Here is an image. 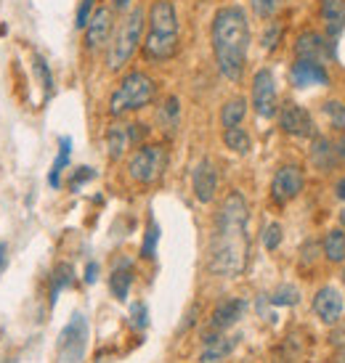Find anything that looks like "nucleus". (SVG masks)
I'll list each match as a JSON object with an SVG mask.
<instances>
[{
  "label": "nucleus",
  "mask_w": 345,
  "mask_h": 363,
  "mask_svg": "<svg viewBox=\"0 0 345 363\" xmlns=\"http://www.w3.org/2000/svg\"><path fill=\"white\" fill-rule=\"evenodd\" d=\"M85 347H88V321L82 313H75L59 334V363H82Z\"/></svg>",
  "instance_id": "nucleus-8"
},
{
  "label": "nucleus",
  "mask_w": 345,
  "mask_h": 363,
  "mask_svg": "<svg viewBox=\"0 0 345 363\" xmlns=\"http://www.w3.org/2000/svg\"><path fill=\"white\" fill-rule=\"evenodd\" d=\"M99 279V262H88L85 265V284H96Z\"/></svg>",
  "instance_id": "nucleus-41"
},
{
  "label": "nucleus",
  "mask_w": 345,
  "mask_h": 363,
  "mask_svg": "<svg viewBox=\"0 0 345 363\" xmlns=\"http://www.w3.org/2000/svg\"><path fill=\"white\" fill-rule=\"evenodd\" d=\"M157 244H160V223L154 220V218H149V225H146V231H143V242H141L143 260H154Z\"/></svg>",
  "instance_id": "nucleus-32"
},
{
  "label": "nucleus",
  "mask_w": 345,
  "mask_h": 363,
  "mask_svg": "<svg viewBox=\"0 0 345 363\" xmlns=\"http://www.w3.org/2000/svg\"><path fill=\"white\" fill-rule=\"evenodd\" d=\"M224 146L234 154H250V149H253V138H250V133L244 130L242 125H236V128H226L224 130Z\"/></svg>",
  "instance_id": "nucleus-26"
},
{
  "label": "nucleus",
  "mask_w": 345,
  "mask_h": 363,
  "mask_svg": "<svg viewBox=\"0 0 345 363\" xmlns=\"http://www.w3.org/2000/svg\"><path fill=\"white\" fill-rule=\"evenodd\" d=\"M292 56L295 59H308V61L329 64V61L335 59V43L329 40L322 30L305 27V30H300L297 35H295Z\"/></svg>",
  "instance_id": "nucleus-9"
},
{
  "label": "nucleus",
  "mask_w": 345,
  "mask_h": 363,
  "mask_svg": "<svg viewBox=\"0 0 345 363\" xmlns=\"http://www.w3.org/2000/svg\"><path fill=\"white\" fill-rule=\"evenodd\" d=\"M279 91H276V77L268 67L255 69L250 80V106L261 120H274L279 111Z\"/></svg>",
  "instance_id": "nucleus-6"
},
{
  "label": "nucleus",
  "mask_w": 345,
  "mask_h": 363,
  "mask_svg": "<svg viewBox=\"0 0 345 363\" xmlns=\"http://www.w3.org/2000/svg\"><path fill=\"white\" fill-rule=\"evenodd\" d=\"M168 162H170V154L165 143H141L128 160V175L138 186H152L165 175Z\"/></svg>",
  "instance_id": "nucleus-5"
},
{
  "label": "nucleus",
  "mask_w": 345,
  "mask_h": 363,
  "mask_svg": "<svg viewBox=\"0 0 345 363\" xmlns=\"http://www.w3.org/2000/svg\"><path fill=\"white\" fill-rule=\"evenodd\" d=\"M131 315H133V326H136V329H146V326H149V311H146V305L143 303L133 305Z\"/></svg>",
  "instance_id": "nucleus-38"
},
{
  "label": "nucleus",
  "mask_w": 345,
  "mask_h": 363,
  "mask_svg": "<svg viewBox=\"0 0 345 363\" xmlns=\"http://www.w3.org/2000/svg\"><path fill=\"white\" fill-rule=\"evenodd\" d=\"M311 162H314L316 170L324 172V175L327 172H335V167H340L332 138H324V135L316 133L314 138H311Z\"/></svg>",
  "instance_id": "nucleus-18"
},
{
  "label": "nucleus",
  "mask_w": 345,
  "mask_h": 363,
  "mask_svg": "<svg viewBox=\"0 0 345 363\" xmlns=\"http://www.w3.org/2000/svg\"><path fill=\"white\" fill-rule=\"evenodd\" d=\"M192 191L199 204H210L218 196V170L213 160H199L192 172Z\"/></svg>",
  "instance_id": "nucleus-14"
},
{
  "label": "nucleus",
  "mask_w": 345,
  "mask_h": 363,
  "mask_svg": "<svg viewBox=\"0 0 345 363\" xmlns=\"http://www.w3.org/2000/svg\"><path fill=\"white\" fill-rule=\"evenodd\" d=\"M70 157H72V138L70 135H61L59 138V157L53 160L51 172H48V186H51V189H59L61 186V172L67 170Z\"/></svg>",
  "instance_id": "nucleus-25"
},
{
  "label": "nucleus",
  "mask_w": 345,
  "mask_h": 363,
  "mask_svg": "<svg viewBox=\"0 0 345 363\" xmlns=\"http://www.w3.org/2000/svg\"><path fill=\"white\" fill-rule=\"evenodd\" d=\"M332 143H335V154L337 160H340V164L345 167V133H340V135H335L332 138Z\"/></svg>",
  "instance_id": "nucleus-40"
},
{
  "label": "nucleus",
  "mask_w": 345,
  "mask_h": 363,
  "mask_svg": "<svg viewBox=\"0 0 345 363\" xmlns=\"http://www.w3.org/2000/svg\"><path fill=\"white\" fill-rule=\"evenodd\" d=\"M250 43H253V30H250L247 9L229 3L215 11L210 21V48H213V59L221 77L234 85L244 80Z\"/></svg>",
  "instance_id": "nucleus-2"
},
{
  "label": "nucleus",
  "mask_w": 345,
  "mask_h": 363,
  "mask_svg": "<svg viewBox=\"0 0 345 363\" xmlns=\"http://www.w3.org/2000/svg\"><path fill=\"white\" fill-rule=\"evenodd\" d=\"M247 202L239 191H231L224 199L218 218H215L213 239H210V257L207 268L215 276H239L247 265L250 255V233H247Z\"/></svg>",
  "instance_id": "nucleus-1"
},
{
  "label": "nucleus",
  "mask_w": 345,
  "mask_h": 363,
  "mask_svg": "<svg viewBox=\"0 0 345 363\" xmlns=\"http://www.w3.org/2000/svg\"><path fill=\"white\" fill-rule=\"evenodd\" d=\"M340 228L345 231V210H340Z\"/></svg>",
  "instance_id": "nucleus-44"
},
{
  "label": "nucleus",
  "mask_w": 345,
  "mask_h": 363,
  "mask_svg": "<svg viewBox=\"0 0 345 363\" xmlns=\"http://www.w3.org/2000/svg\"><path fill=\"white\" fill-rule=\"evenodd\" d=\"M247 109H250V101L244 96H231L226 99L224 106H221V128H236L242 125L244 117H247Z\"/></svg>",
  "instance_id": "nucleus-23"
},
{
  "label": "nucleus",
  "mask_w": 345,
  "mask_h": 363,
  "mask_svg": "<svg viewBox=\"0 0 345 363\" xmlns=\"http://www.w3.org/2000/svg\"><path fill=\"white\" fill-rule=\"evenodd\" d=\"M343 281H345V268H343Z\"/></svg>",
  "instance_id": "nucleus-46"
},
{
  "label": "nucleus",
  "mask_w": 345,
  "mask_h": 363,
  "mask_svg": "<svg viewBox=\"0 0 345 363\" xmlns=\"http://www.w3.org/2000/svg\"><path fill=\"white\" fill-rule=\"evenodd\" d=\"M157 93H160V82L146 69H125L106 99V111L114 120H120L125 114H136L152 106L157 101Z\"/></svg>",
  "instance_id": "nucleus-3"
},
{
  "label": "nucleus",
  "mask_w": 345,
  "mask_h": 363,
  "mask_svg": "<svg viewBox=\"0 0 345 363\" xmlns=\"http://www.w3.org/2000/svg\"><path fill=\"white\" fill-rule=\"evenodd\" d=\"M96 178V170L93 167H77V170L72 172V181H70V186L77 191L82 183H88V181H93Z\"/></svg>",
  "instance_id": "nucleus-37"
},
{
  "label": "nucleus",
  "mask_w": 345,
  "mask_h": 363,
  "mask_svg": "<svg viewBox=\"0 0 345 363\" xmlns=\"http://www.w3.org/2000/svg\"><path fill=\"white\" fill-rule=\"evenodd\" d=\"M282 225L279 223H268L263 228V247L268 250V252H276L279 250V244H282Z\"/></svg>",
  "instance_id": "nucleus-35"
},
{
  "label": "nucleus",
  "mask_w": 345,
  "mask_h": 363,
  "mask_svg": "<svg viewBox=\"0 0 345 363\" xmlns=\"http://www.w3.org/2000/svg\"><path fill=\"white\" fill-rule=\"evenodd\" d=\"M337 363H345V347L340 350V355H337Z\"/></svg>",
  "instance_id": "nucleus-45"
},
{
  "label": "nucleus",
  "mask_w": 345,
  "mask_h": 363,
  "mask_svg": "<svg viewBox=\"0 0 345 363\" xmlns=\"http://www.w3.org/2000/svg\"><path fill=\"white\" fill-rule=\"evenodd\" d=\"M32 69H35V77H38L40 88L45 91V96H51L53 93V74H51L48 61L43 59L40 53H32Z\"/></svg>",
  "instance_id": "nucleus-33"
},
{
  "label": "nucleus",
  "mask_w": 345,
  "mask_h": 363,
  "mask_svg": "<svg viewBox=\"0 0 345 363\" xmlns=\"http://www.w3.org/2000/svg\"><path fill=\"white\" fill-rule=\"evenodd\" d=\"M282 38H285V24H282V21H276V19L265 21L263 35H261V48H263L265 53H274L276 48H279Z\"/></svg>",
  "instance_id": "nucleus-29"
},
{
  "label": "nucleus",
  "mask_w": 345,
  "mask_h": 363,
  "mask_svg": "<svg viewBox=\"0 0 345 363\" xmlns=\"http://www.w3.org/2000/svg\"><path fill=\"white\" fill-rule=\"evenodd\" d=\"M154 122L157 128L168 135L181 128V99L178 96H165L163 101L157 104V111H154Z\"/></svg>",
  "instance_id": "nucleus-19"
},
{
  "label": "nucleus",
  "mask_w": 345,
  "mask_h": 363,
  "mask_svg": "<svg viewBox=\"0 0 345 363\" xmlns=\"http://www.w3.org/2000/svg\"><path fill=\"white\" fill-rule=\"evenodd\" d=\"M332 191H335L337 199H343V202H345V175H343V178H337V181L332 183Z\"/></svg>",
  "instance_id": "nucleus-42"
},
{
  "label": "nucleus",
  "mask_w": 345,
  "mask_h": 363,
  "mask_svg": "<svg viewBox=\"0 0 345 363\" xmlns=\"http://www.w3.org/2000/svg\"><path fill=\"white\" fill-rule=\"evenodd\" d=\"M314 313L324 323H329V326H332V323H337L340 318H343V313H345L343 292H340L337 286H332V284L322 286V289L314 294Z\"/></svg>",
  "instance_id": "nucleus-15"
},
{
  "label": "nucleus",
  "mask_w": 345,
  "mask_h": 363,
  "mask_svg": "<svg viewBox=\"0 0 345 363\" xmlns=\"http://www.w3.org/2000/svg\"><path fill=\"white\" fill-rule=\"evenodd\" d=\"M322 114L327 117L332 130L345 133V101H340V99H327L322 104Z\"/></svg>",
  "instance_id": "nucleus-28"
},
{
  "label": "nucleus",
  "mask_w": 345,
  "mask_h": 363,
  "mask_svg": "<svg viewBox=\"0 0 345 363\" xmlns=\"http://www.w3.org/2000/svg\"><path fill=\"white\" fill-rule=\"evenodd\" d=\"M72 284H75V268H72L70 262H59L53 268V276H51V305L56 303L59 292H64Z\"/></svg>",
  "instance_id": "nucleus-27"
},
{
  "label": "nucleus",
  "mask_w": 345,
  "mask_h": 363,
  "mask_svg": "<svg viewBox=\"0 0 345 363\" xmlns=\"http://www.w3.org/2000/svg\"><path fill=\"white\" fill-rule=\"evenodd\" d=\"M316 13L324 27V35L335 43L345 32V0H319Z\"/></svg>",
  "instance_id": "nucleus-16"
},
{
  "label": "nucleus",
  "mask_w": 345,
  "mask_h": 363,
  "mask_svg": "<svg viewBox=\"0 0 345 363\" xmlns=\"http://www.w3.org/2000/svg\"><path fill=\"white\" fill-rule=\"evenodd\" d=\"M236 347V337H218V334H204V350L199 355V363H224Z\"/></svg>",
  "instance_id": "nucleus-20"
},
{
  "label": "nucleus",
  "mask_w": 345,
  "mask_h": 363,
  "mask_svg": "<svg viewBox=\"0 0 345 363\" xmlns=\"http://www.w3.org/2000/svg\"><path fill=\"white\" fill-rule=\"evenodd\" d=\"M305 189V172L300 164H282L271 178V202L276 207H285V204L295 202Z\"/></svg>",
  "instance_id": "nucleus-11"
},
{
  "label": "nucleus",
  "mask_w": 345,
  "mask_h": 363,
  "mask_svg": "<svg viewBox=\"0 0 345 363\" xmlns=\"http://www.w3.org/2000/svg\"><path fill=\"white\" fill-rule=\"evenodd\" d=\"M106 6H109V9H112L117 16H122V13H128V11L136 6V0H109Z\"/></svg>",
  "instance_id": "nucleus-39"
},
{
  "label": "nucleus",
  "mask_w": 345,
  "mask_h": 363,
  "mask_svg": "<svg viewBox=\"0 0 345 363\" xmlns=\"http://www.w3.org/2000/svg\"><path fill=\"white\" fill-rule=\"evenodd\" d=\"M247 311V303H244L242 297H229L224 303L218 305L210 315V332L218 334V332H226V329H231L234 323L239 321Z\"/></svg>",
  "instance_id": "nucleus-17"
},
{
  "label": "nucleus",
  "mask_w": 345,
  "mask_h": 363,
  "mask_svg": "<svg viewBox=\"0 0 345 363\" xmlns=\"http://www.w3.org/2000/svg\"><path fill=\"white\" fill-rule=\"evenodd\" d=\"M131 284H133V265L128 260L114 265L112 276H109V289H112L114 300L125 303L128 300V292H131Z\"/></svg>",
  "instance_id": "nucleus-24"
},
{
  "label": "nucleus",
  "mask_w": 345,
  "mask_h": 363,
  "mask_svg": "<svg viewBox=\"0 0 345 363\" xmlns=\"http://www.w3.org/2000/svg\"><path fill=\"white\" fill-rule=\"evenodd\" d=\"M6 265H9V247L0 242V271H3Z\"/></svg>",
  "instance_id": "nucleus-43"
},
{
  "label": "nucleus",
  "mask_w": 345,
  "mask_h": 363,
  "mask_svg": "<svg viewBox=\"0 0 345 363\" xmlns=\"http://www.w3.org/2000/svg\"><path fill=\"white\" fill-rule=\"evenodd\" d=\"M285 9V0H250V11L255 19L271 21L279 16V11Z\"/></svg>",
  "instance_id": "nucleus-31"
},
{
  "label": "nucleus",
  "mask_w": 345,
  "mask_h": 363,
  "mask_svg": "<svg viewBox=\"0 0 345 363\" xmlns=\"http://www.w3.org/2000/svg\"><path fill=\"white\" fill-rule=\"evenodd\" d=\"M322 257L329 265L345 262V231L343 228H329L322 239Z\"/></svg>",
  "instance_id": "nucleus-22"
},
{
  "label": "nucleus",
  "mask_w": 345,
  "mask_h": 363,
  "mask_svg": "<svg viewBox=\"0 0 345 363\" xmlns=\"http://www.w3.org/2000/svg\"><path fill=\"white\" fill-rule=\"evenodd\" d=\"M104 141H106V154H109V160L117 162L122 160L128 149H133L131 143V135H128V122H114L106 128V135H104Z\"/></svg>",
  "instance_id": "nucleus-21"
},
{
  "label": "nucleus",
  "mask_w": 345,
  "mask_h": 363,
  "mask_svg": "<svg viewBox=\"0 0 345 363\" xmlns=\"http://www.w3.org/2000/svg\"><path fill=\"white\" fill-rule=\"evenodd\" d=\"M276 122H279L285 135H292V138H300V141H311L316 135V122L311 117V111L305 109L303 104L292 101V99L279 104Z\"/></svg>",
  "instance_id": "nucleus-7"
},
{
  "label": "nucleus",
  "mask_w": 345,
  "mask_h": 363,
  "mask_svg": "<svg viewBox=\"0 0 345 363\" xmlns=\"http://www.w3.org/2000/svg\"><path fill=\"white\" fill-rule=\"evenodd\" d=\"M146 30L163 35H181V16L172 0H152L146 9Z\"/></svg>",
  "instance_id": "nucleus-13"
},
{
  "label": "nucleus",
  "mask_w": 345,
  "mask_h": 363,
  "mask_svg": "<svg viewBox=\"0 0 345 363\" xmlns=\"http://www.w3.org/2000/svg\"><path fill=\"white\" fill-rule=\"evenodd\" d=\"M114 24H117V13L109 6H99L88 21V27L82 30V48L88 53L106 51V45L112 40Z\"/></svg>",
  "instance_id": "nucleus-10"
},
{
  "label": "nucleus",
  "mask_w": 345,
  "mask_h": 363,
  "mask_svg": "<svg viewBox=\"0 0 345 363\" xmlns=\"http://www.w3.org/2000/svg\"><path fill=\"white\" fill-rule=\"evenodd\" d=\"M143 35H146V9L141 3H136L114 24L112 40L106 45V69L112 74L128 69L131 61L136 59V53H141Z\"/></svg>",
  "instance_id": "nucleus-4"
},
{
  "label": "nucleus",
  "mask_w": 345,
  "mask_h": 363,
  "mask_svg": "<svg viewBox=\"0 0 345 363\" xmlns=\"http://www.w3.org/2000/svg\"><path fill=\"white\" fill-rule=\"evenodd\" d=\"M265 300H268L271 305H276V308H290V305L300 303V289L292 286V284H282V286H276Z\"/></svg>",
  "instance_id": "nucleus-30"
},
{
  "label": "nucleus",
  "mask_w": 345,
  "mask_h": 363,
  "mask_svg": "<svg viewBox=\"0 0 345 363\" xmlns=\"http://www.w3.org/2000/svg\"><path fill=\"white\" fill-rule=\"evenodd\" d=\"M96 9H99V0H80V6H77V13H75V27L77 30H85L88 27V21H91V16L96 13Z\"/></svg>",
  "instance_id": "nucleus-34"
},
{
  "label": "nucleus",
  "mask_w": 345,
  "mask_h": 363,
  "mask_svg": "<svg viewBox=\"0 0 345 363\" xmlns=\"http://www.w3.org/2000/svg\"><path fill=\"white\" fill-rule=\"evenodd\" d=\"M290 85L295 91H308V88H329L332 85V72L322 61L295 59L290 64Z\"/></svg>",
  "instance_id": "nucleus-12"
},
{
  "label": "nucleus",
  "mask_w": 345,
  "mask_h": 363,
  "mask_svg": "<svg viewBox=\"0 0 345 363\" xmlns=\"http://www.w3.org/2000/svg\"><path fill=\"white\" fill-rule=\"evenodd\" d=\"M128 135H131L133 146H141L149 138V125H143V122H128Z\"/></svg>",
  "instance_id": "nucleus-36"
}]
</instances>
